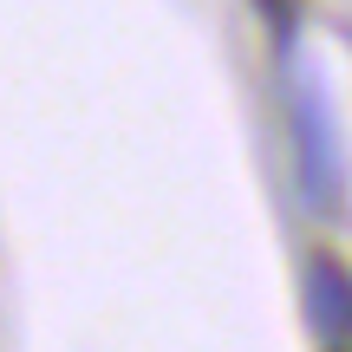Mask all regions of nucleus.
I'll list each match as a JSON object with an SVG mask.
<instances>
[{
    "label": "nucleus",
    "mask_w": 352,
    "mask_h": 352,
    "mask_svg": "<svg viewBox=\"0 0 352 352\" xmlns=\"http://www.w3.org/2000/svg\"><path fill=\"white\" fill-rule=\"evenodd\" d=\"M294 144H300V189L314 209H340V144L327 131L320 91L294 78Z\"/></svg>",
    "instance_id": "1"
},
{
    "label": "nucleus",
    "mask_w": 352,
    "mask_h": 352,
    "mask_svg": "<svg viewBox=\"0 0 352 352\" xmlns=\"http://www.w3.org/2000/svg\"><path fill=\"white\" fill-rule=\"evenodd\" d=\"M307 320H314V340H327V352L346 346V320H352V294H346V267L333 254L307 261Z\"/></svg>",
    "instance_id": "2"
}]
</instances>
